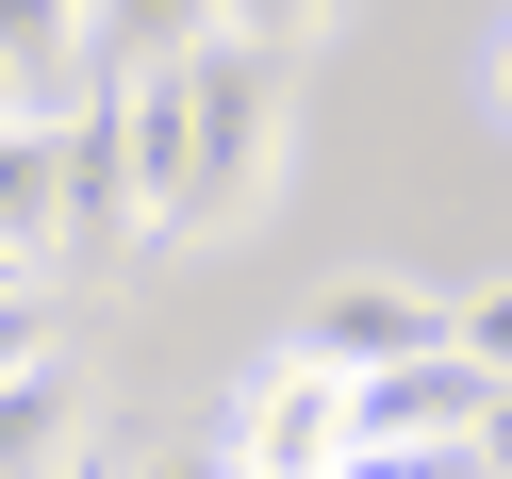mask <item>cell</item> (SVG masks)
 I'll return each mask as SVG.
<instances>
[{"label":"cell","mask_w":512,"mask_h":479,"mask_svg":"<svg viewBox=\"0 0 512 479\" xmlns=\"http://www.w3.org/2000/svg\"><path fill=\"white\" fill-rule=\"evenodd\" d=\"M0 116H17V100H0Z\"/></svg>","instance_id":"cell-12"},{"label":"cell","mask_w":512,"mask_h":479,"mask_svg":"<svg viewBox=\"0 0 512 479\" xmlns=\"http://www.w3.org/2000/svg\"><path fill=\"white\" fill-rule=\"evenodd\" d=\"M215 446H232V479H331L347 463V380H314V364H248L232 380V413H215Z\"/></svg>","instance_id":"cell-3"},{"label":"cell","mask_w":512,"mask_h":479,"mask_svg":"<svg viewBox=\"0 0 512 479\" xmlns=\"http://www.w3.org/2000/svg\"><path fill=\"white\" fill-rule=\"evenodd\" d=\"M67 17H83V0H67Z\"/></svg>","instance_id":"cell-11"},{"label":"cell","mask_w":512,"mask_h":479,"mask_svg":"<svg viewBox=\"0 0 512 479\" xmlns=\"http://www.w3.org/2000/svg\"><path fill=\"white\" fill-rule=\"evenodd\" d=\"M215 34V0H83V83H149Z\"/></svg>","instance_id":"cell-6"},{"label":"cell","mask_w":512,"mask_h":479,"mask_svg":"<svg viewBox=\"0 0 512 479\" xmlns=\"http://www.w3.org/2000/svg\"><path fill=\"white\" fill-rule=\"evenodd\" d=\"M347 446H496V347H430V364L347 380Z\"/></svg>","instance_id":"cell-4"},{"label":"cell","mask_w":512,"mask_h":479,"mask_svg":"<svg viewBox=\"0 0 512 479\" xmlns=\"http://www.w3.org/2000/svg\"><path fill=\"white\" fill-rule=\"evenodd\" d=\"M50 248H67V133L50 116H0V265L50 281Z\"/></svg>","instance_id":"cell-5"},{"label":"cell","mask_w":512,"mask_h":479,"mask_svg":"<svg viewBox=\"0 0 512 479\" xmlns=\"http://www.w3.org/2000/svg\"><path fill=\"white\" fill-rule=\"evenodd\" d=\"M100 479H232L215 430H149V446H100Z\"/></svg>","instance_id":"cell-9"},{"label":"cell","mask_w":512,"mask_h":479,"mask_svg":"<svg viewBox=\"0 0 512 479\" xmlns=\"http://www.w3.org/2000/svg\"><path fill=\"white\" fill-rule=\"evenodd\" d=\"M17 364H50V281L34 265H0V380H17Z\"/></svg>","instance_id":"cell-10"},{"label":"cell","mask_w":512,"mask_h":479,"mask_svg":"<svg viewBox=\"0 0 512 479\" xmlns=\"http://www.w3.org/2000/svg\"><path fill=\"white\" fill-rule=\"evenodd\" d=\"M100 133H116V182H133V248H215L281 199L298 166V67L199 34L182 67L149 83H100Z\"/></svg>","instance_id":"cell-1"},{"label":"cell","mask_w":512,"mask_h":479,"mask_svg":"<svg viewBox=\"0 0 512 479\" xmlns=\"http://www.w3.org/2000/svg\"><path fill=\"white\" fill-rule=\"evenodd\" d=\"M83 463V397H67V364H17L0 380V479H67Z\"/></svg>","instance_id":"cell-7"},{"label":"cell","mask_w":512,"mask_h":479,"mask_svg":"<svg viewBox=\"0 0 512 479\" xmlns=\"http://www.w3.org/2000/svg\"><path fill=\"white\" fill-rule=\"evenodd\" d=\"M430 347H496V298H430V281H331V298L281 331V364H314V380H380V364H430Z\"/></svg>","instance_id":"cell-2"},{"label":"cell","mask_w":512,"mask_h":479,"mask_svg":"<svg viewBox=\"0 0 512 479\" xmlns=\"http://www.w3.org/2000/svg\"><path fill=\"white\" fill-rule=\"evenodd\" d=\"M215 34H232V50H265V67H314V50L347 34V0H215Z\"/></svg>","instance_id":"cell-8"}]
</instances>
